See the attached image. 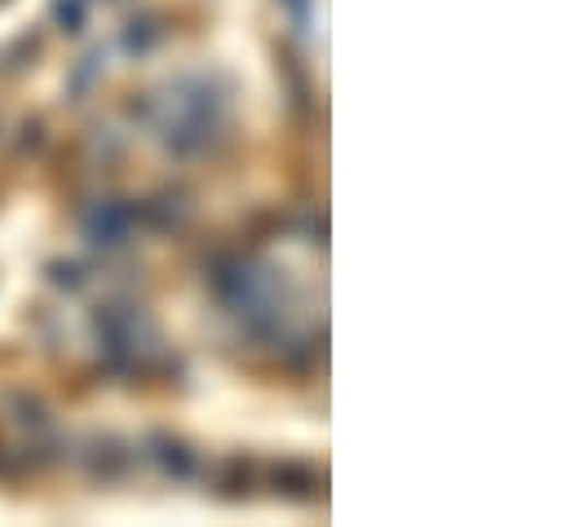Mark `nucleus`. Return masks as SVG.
<instances>
[{
    "mask_svg": "<svg viewBox=\"0 0 571 527\" xmlns=\"http://www.w3.org/2000/svg\"><path fill=\"white\" fill-rule=\"evenodd\" d=\"M151 448H156L160 466H164L173 479H191V474H195V452H191L182 439H173V435H151Z\"/></svg>",
    "mask_w": 571,
    "mask_h": 527,
    "instance_id": "obj_3",
    "label": "nucleus"
},
{
    "mask_svg": "<svg viewBox=\"0 0 571 527\" xmlns=\"http://www.w3.org/2000/svg\"><path fill=\"white\" fill-rule=\"evenodd\" d=\"M315 483H319L315 470L301 466V461H279V466H275V492H284V496H293V501H310V496L319 492Z\"/></svg>",
    "mask_w": 571,
    "mask_h": 527,
    "instance_id": "obj_2",
    "label": "nucleus"
},
{
    "mask_svg": "<svg viewBox=\"0 0 571 527\" xmlns=\"http://www.w3.org/2000/svg\"><path fill=\"white\" fill-rule=\"evenodd\" d=\"M125 466H129V457H125V448H121L116 439H93V444H89V474H93V479L111 483V479L125 474Z\"/></svg>",
    "mask_w": 571,
    "mask_h": 527,
    "instance_id": "obj_1",
    "label": "nucleus"
},
{
    "mask_svg": "<svg viewBox=\"0 0 571 527\" xmlns=\"http://www.w3.org/2000/svg\"><path fill=\"white\" fill-rule=\"evenodd\" d=\"M54 14H58L62 23H80V19H84V5H80V0H58Z\"/></svg>",
    "mask_w": 571,
    "mask_h": 527,
    "instance_id": "obj_7",
    "label": "nucleus"
},
{
    "mask_svg": "<svg viewBox=\"0 0 571 527\" xmlns=\"http://www.w3.org/2000/svg\"><path fill=\"white\" fill-rule=\"evenodd\" d=\"M49 275H54V284H58V288H80V271H76V266L54 262V266H49Z\"/></svg>",
    "mask_w": 571,
    "mask_h": 527,
    "instance_id": "obj_6",
    "label": "nucleus"
},
{
    "mask_svg": "<svg viewBox=\"0 0 571 527\" xmlns=\"http://www.w3.org/2000/svg\"><path fill=\"white\" fill-rule=\"evenodd\" d=\"M10 403H14V412H19V421H23V426H36V431H41V426H45V421H49V416H45V403H41V399H27V394H14Z\"/></svg>",
    "mask_w": 571,
    "mask_h": 527,
    "instance_id": "obj_5",
    "label": "nucleus"
},
{
    "mask_svg": "<svg viewBox=\"0 0 571 527\" xmlns=\"http://www.w3.org/2000/svg\"><path fill=\"white\" fill-rule=\"evenodd\" d=\"M288 5H293V10H297V14H301V10H306V0H288Z\"/></svg>",
    "mask_w": 571,
    "mask_h": 527,
    "instance_id": "obj_8",
    "label": "nucleus"
},
{
    "mask_svg": "<svg viewBox=\"0 0 571 527\" xmlns=\"http://www.w3.org/2000/svg\"><path fill=\"white\" fill-rule=\"evenodd\" d=\"M249 461L244 457H231V461H226L221 470H217V492L221 496H244L249 492Z\"/></svg>",
    "mask_w": 571,
    "mask_h": 527,
    "instance_id": "obj_4",
    "label": "nucleus"
}]
</instances>
